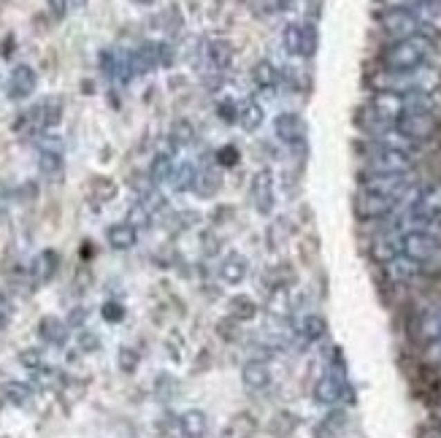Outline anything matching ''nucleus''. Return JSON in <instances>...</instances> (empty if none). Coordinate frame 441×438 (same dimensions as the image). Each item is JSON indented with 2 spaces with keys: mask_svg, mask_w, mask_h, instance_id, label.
Here are the masks:
<instances>
[{
  "mask_svg": "<svg viewBox=\"0 0 441 438\" xmlns=\"http://www.w3.org/2000/svg\"><path fill=\"white\" fill-rule=\"evenodd\" d=\"M374 87L379 93H439L441 90V73L436 68L420 65L414 70H384L374 79Z\"/></svg>",
  "mask_w": 441,
  "mask_h": 438,
  "instance_id": "1",
  "label": "nucleus"
},
{
  "mask_svg": "<svg viewBox=\"0 0 441 438\" xmlns=\"http://www.w3.org/2000/svg\"><path fill=\"white\" fill-rule=\"evenodd\" d=\"M431 52H433L431 38L420 32V35H409V38L393 41V44L384 49L382 63H384L387 70H414V68L428 63Z\"/></svg>",
  "mask_w": 441,
  "mask_h": 438,
  "instance_id": "2",
  "label": "nucleus"
},
{
  "mask_svg": "<svg viewBox=\"0 0 441 438\" xmlns=\"http://www.w3.org/2000/svg\"><path fill=\"white\" fill-rule=\"evenodd\" d=\"M366 171L374 173H411V155L401 149H390L382 144H366Z\"/></svg>",
  "mask_w": 441,
  "mask_h": 438,
  "instance_id": "3",
  "label": "nucleus"
},
{
  "mask_svg": "<svg viewBox=\"0 0 441 438\" xmlns=\"http://www.w3.org/2000/svg\"><path fill=\"white\" fill-rule=\"evenodd\" d=\"M379 25H382V30L387 32L390 38H409V35H425V25H422V19L411 11V8H387L382 17H379Z\"/></svg>",
  "mask_w": 441,
  "mask_h": 438,
  "instance_id": "4",
  "label": "nucleus"
},
{
  "mask_svg": "<svg viewBox=\"0 0 441 438\" xmlns=\"http://www.w3.org/2000/svg\"><path fill=\"white\" fill-rule=\"evenodd\" d=\"M393 125H395V130H398L401 135H406L409 141L420 144V141H428V138L436 135L439 120H436V114H428V111H406V114H401Z\"/></svg>",
  "mask_w": 441,
  "mask_h": 438,
  "instance_id": "5",
  "label": "nucleus"
},
{
  "mask_svg": "<svg viewBox=\"0 0 441 438\" xmlns=\"http://www.w3.org/2000/svg\"><path fill=\"white\" fill-rule=\"evenodd\" d=\"M439 247H441L439 241L428 230H422V227H411V230L398 233V249H401V254H406V257L417 260V263L431 260L439 251Z\"/></svg>",
  "mask_w": 441,
  "mask_h": 438,
  "instance_id": "6",
  "label": "nucleus"
},
{
  "mask_svg": "<svg viewBox=\"0 0 441 438\" xmlns=\"http://www.w3.org/2000/svg\"><path fill=\"white\" fill-rule=\"evenodd\" d=\"M282 44L290 55L312 57L317 52V30L315 25H287L282 32Z\"/></svg>",
  "mask_w": 441,
  "mask_h": 438,
  "instance_id": "7",
  "label": "nucleus"
},
{
  "mask_svg": "<svg viewBox=\"0 0 441 438\" xmlns=\"http://www.w3.org/2000/svg\"><path fill=\"white\" fill-rule=\"evenodd\" d=\"M411 198V195H409ZM406 198V200H409ZM406 200H398V198H390V195H374V192H360L357 195V214L360 217H390L393 211H398Z\"/></svg>",
  "mask_w": 441,
  "mask_h": 438,
  "instance_id": "8",
  "label": "nucleus"
},
{
  "mask_svg": "<svg viewBox=\"0 0 441 438\" xmlns=\"http://www.w3.org/2000/svg\"><path fill=\"white\" fill-rule=\"evenodd\" d=\"M250 192H252V200L260 214H271L274 211V173L268 168H263V171L254 173Z\"/></svg>",
  "mask_w": 441,
  "mask_h": 438,
  "instance_id": "9",
  "label": "nucleus"
},
{
  "mask_svg": "<svg viewBox=\"0 0 441 438\" xmlns=\"http://www.w3.org/2000/svg\"><path fill=\"white\" fill-rule=\"evenodd\" d=\"M35 84H38V76L30 65H17L8 76V84H6V93L11 100H25L35 93Z\"/></svg>",
  "mask_w": 441,
  "mask_h": 438,
  "instance_id": "10",
  "label": "nucleus"
},
{
  "mask_svg": "<svg viewBox=\"0 0 441 438\" xmlns=\"http://www.w3.org/2000/svg\"><path fill=\"white\" fill-rule=\"evenodd\" d=\"M274 130H276V135H279V141L284 144H301L303 141V135H306V125H303V120L298 117V114H279L276 120H274Z\"/></svg>",
  "mask_w": 441,
  "mask_h": 438,
  "instance_id": "11",
  "label": "nucleus"
},
{
  "mask_svg": "<svg viewBox=\"0 0 441 438\" xmlns=\"http://www.w3.org/2000/svg\"><path fill=\"white\" fill-rule=\"evenodd\" d=\"M203 52H206V60H209V65H212L214 70H227V68L233 65V46H230L225 38L206 41Z\"/></svg>",
  "mask_w": 441,
  "mask_h": 438,
  "instance_id": "12",
  "label": "nucleus"
},
{
  "mask_svg": "<svg viewBox=\"0 0 441 438\" xmlns=\"http://www.w3.org/2000/svg\"><path fill=\"white\" fill-rule=\"evenodd\" d=\"M252 82L260 90H274V87H279L282 73H279V68L271 63V60H260V63H254L252 68Z\"/></svg>",
  "mask_w": 441,
  "mask_h": 438,
  "instance_id": "13",
  "label": "nucleus"
},
{
  "mask_svg": "<svg viewBox=\"0 0 441 438\" xmlns=\"http://www.w3.org/2000/svg\"><path fill=\"white\" fill-rule=\"evenodd\" d=\"M417 271H420V263L411 260V257H406V254H395V257L387 260V274H390L393 279H398V282H409V279H414Z\"/></svg>",
  "mask_w": 441,
  "mask_h": 438,
  "instance_id": "14",
  "label": "nucleus"
},
{
  "mask_svg": "<svg viewBox=\"0 0 441 438\" xmlns=\"http://www.w3.org/2000/svg\"><path fill=\"white\" fill-rule=\"evenodd\" d=\"M222 187V173H220V165H212V168H203L198 171V179H195V189L200 198H212L217 195Z\"/></svg>",
  "mask_w": 441,
  "mask_h": 438,
  "instance_id": "15",
  "label": "nucleus"
},
{
  "mask_svg": "<svg viewBox=\"0 0 441 438\" xmlns=\"http://www.w3.org/2000/svg\"><path fill=\"white\" fill-rule=\"evenodd\" d=\"M133 55V70L135 73H149V70H155L160 65L158 60V44H141L135 52H130Z\"/></svg>",
  "mask_w": 441,
  "mask_h": 438,
  "instance_id": "16",
  "label": "nucleus"
},
{
  "mask_svg": "<svg viewBox=\"0 0 441 438\" xmlns=\"http://www.w3.org/2000/svg\"><path fill=\"white\" fill-rule=\"evenodd\" d=\"M238 125L244 127L247 133H254L257 127L263 125V120H265V111H263V106L260 103H254V100H247V103H241L238 106Z\"/></svg>",
  "mask_w": 441,
  "mask_h": 438,
  "instance_id": "17",
  "label": "nucleus"
},
{
  "mask_svg": "<svg viewBox=\"0 0 441 438\" xmlns=\"http://www.w3.org/2000/svg\"><path fill=\"white\" fill-rule=\"evenodd\" d=\"M195 179H198V168H195V162H179V165H173V173H171V184L176 192H187V189H195Z\"/></svg>",
  "mask_w": 441,
  "mask_h": 438,
  "instance_id": "18",
  "label": "nucleus"
},
{
  "mask_svg": "<svg viewBox=\"0 0 441 438\" xmlns=\"http://www.w3.org/2000/svg\"><path fill=\"white\" fill-rule=\"evenodd\" d=\"M135 241H138V233H135V227L130 222H120V225L109 227V244L114 249H130Z\"/></svg>",
  "mask_w": 441,
  "mask_h": 438,
  "instance_id": "19",
  "label": "nucleus"
},
{
  "mask_svg": "<svg viewBox=\"0 0 441 438\" xmlns=\"http://www.w3.org/2000/svg\"><path fill=\"white\" fill-rule=\"evenodd\" d=\"M244 274H247V260H244L241 254H230V257L225 260V265H222V279L236 284L244 279Z\"/></svg>",
  "mask_w": 441,
  "mask_h": 438,
  "instance_id": "20",
  "label": "nucleus"
},
{
  "mask_svg": "<svg viewBox=\"0 0 441 438\" xmlns=\"http://www.w3.org/2000/svg\"><path fill=\"white\" fill-rule=\"evenodd\" d=\"M173 160L171 155H158L152 160V168H149V176H152V182L155 184H165V182H171V173H173Z\"/></svg>",
  "mask_w": 441,
  "mask_h": 438,
  "instance_id": "21",
  "label": "nucleus"
},
{
  "mask_svg": "<svg viewBox=\"0 0 441 438\" xmlns=\"http://www.w3.org/2000/svg\"><path fill=\"white\" fill-rule=\"evenodd\" d=\"M171 141H173L176 146H189V144L195 141V125H192L189 120H176V122L171 125Z\"/></svg>",
  "mask_w": 441,
  "mask_h": 438,
  "instance_id": "22",
  "label": "nucleus"
},
{
  "mask_svg": "<svg viewBox=\"0 0 441 438\" xmlns=\"http://www.w3.org/2000/svg\"><path fill=\"white\" fill-rule=\"evenodd\" d=\"M41 173L46 179H60L63 176V157L60 152H41Z\"/></svg>",
  "mask_w": 441,
  "mask_h": 438,
  "instance_id": "23",
  "label": "nucleus"
},
{
  "mask_svg": "<svg viewBox=\"0 0 441 438\" xmlns=\"http://www.w3.org/2000/svg\"><path fill=\"white\" fill-rule=\"evenodd\" d=\"M339 395H341V384H339L333 376H325V379L317 384V401L333 403V401H339Z\"/></svg>",
  "mask_w": 441,
  "mask_h": 438,
  "instance_id": "24",
  "label": "nucleus"
},
{
  "mask_svg": "<svg viewBox=\"0 0 441 438\" xmlns=\"http://www.w3.org/2000/svg\"><path fill=\"white\" fill-rule=\"evenodd\" d=\"M35 268H38V276H41V279H49V276L57 271V251L46 249L41 257H38Z\"/></svg>",
  "mask_w": 441,
  "mask_h": 438,
  "instance_id": "25",
  "label": "nucleus"
},
{
  "mask_svg": "<svg viewBox=\"0 0 441 438\" xmlns=\"http://www.w3.org/2000/svg\"><path fill=\"white\" fill-rule=\"evenodd\" d=\"M41 333H44V339H49L52 344H63V339H65V327L57 319H44Z\"/></svg>",
  "mask_w": 441,
  "mask_h": 438,
  "instance_id": "26",
  "label": "nucleus"
},
{
  "mask_svg": "<svg viewBox=\"0 0 441 438\" xmlns=\"http://www.w3.org/2000/svg\"><path fill=\"white\" fill-rule=\"evenodd\" d=\"M244 379H247V384H252V387H265V384H268V371H265L260 363H252V365H247Z\"/></svg>",
  "mask_w": 441,
  "mask_h": 438,
  "instance_id": "27",
  "label": "nucleus"
},
{
  "mask_svg": "<svg viewBox=\"0 0 441 438\" xmlns=\"http://www.w3.org/2000/svg\"><path fill=\"white\" fill-rule=\"evenodd\" d=\"M203 425H206V419H203L200 411H189L187 417H185V433H187V436L198 438L203 433Z\"/></svg>",
  "mask_w": 441,
  "mask_h": 438,
  "instance_id": "28",
  "label": "nucleus"
},
{
  "mask_svg": "<svg viewBox=\"0 0 441 438\" xmlns=\"http://www.w3.org/2000/svg\"><path fill=\"white\" fill-rule=\"evenodd\" d=\"M238 162V149L236 146H222L217 152V165L220 168H227V165H236Z\"/></svg>",
  "mask_w": 441,
  "mask_h": 438,
  "instance_id": "29",
  "label": "nucleus"
},
{
  "mask_svg": "<svg viewBox=\"0 0 441 438\" xmlns=\"http://www.w3.org/2000/svg\"><path fill=\"white\" fill-rule=\"evenodd\" d=\"M158 60L160 65H165V68L173 65V49H171V44H158Z\"/></svg>",
  "mask_w": 441,
  "mask_h": 438,
  "instance_id": "30",
  "label": "nucleus"
},
{
  "mask_svg": "<svg viewBox=\"0 0 441 438\" xmlns=\"http://www.w3.org/2000/svg\"><path fill=\"white\" fill-rule=\"evenodd\" d=\"M322 330H325V325H322L319 316H309V319H306V333H309V339L322 336Z\"/></svg>",
  "mask_w": 441,
  "mask_h": 438,
  "instance_id": "31",
  "label": "nucleus"
},
{
  "mask_svg": "<svg viewBox=\"0 0 441 438\" xmlns=\"http://www.w3.org/2000/svg\"><path fill=\"white\" fill-rule=\"evenodd\" d=\"M220 117L225 122H233V120L238 117V108H236L233 103H220Z\"/></svg>",
  "mask_w": 441,
  "mask_h": 438,
  "instance_id": "32",
  "label": "nucleus"
},
{
  "mask_svg": "<svg viewBox=\"0 0 441 438\" xmlns=\"http://www.w3.org/2000/svg\"><path fill=\"white\" fill-rule=\"evenodd\" d=\"M8 395H11L14 401H25V398H28V390L19 387V384H14V387H8Z\"/></svg>",
  "mask_w": 441,
  "mask_h": 438,
  "instance_id": "33",
  "label": "nucleus"
},
{
  "mask_svg": "<svg viewBox=\"0 0 441 438\" xmlns=\"http://www.w3.org/2000/svg\"><path fill=\"white\" fill-rule=\"evenodd\" d=\"M49 6H52V11H55L57 17H63L65 11H68V0H49Z\"/></svg>",
  "mask_w": 441,
  "mask_h": 438,
  "instance_id": "34",
  "label": "nucleus"
},
{
  "mask_svg": "<svg viewBox=\"0 0 441 438\" xmlns=\"http://www.w3.org/2000/svg\"><path fill=\"white\" fill-rule=\"evenodd\" d=\"M87 0H68V8H84Z\"/></svg>",
  "mask_w": 441,
  "mask_h": 438,
  "instance_id": "35",
  "label": "nucleus"
},
{
  "mask_svg": "<svg viewBox=\"0 0 441 438\" xmlns=\"http://www.w3.org/2000/svg\"><path fill=\"white\" fill-rule=\"evenodd\" d=\"M133 3H138V6H152L155 0H133Z\"/></svg>",
  "mask_w": 441,
  "mask_h": 438,
  "instance_id": "36",
  "label": "nucleus"
}]
</instances>
